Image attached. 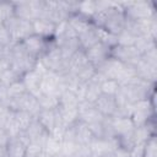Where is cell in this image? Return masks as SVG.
<instances>
[{"instance_id": "17", "label": "cell", "mask_w": 157, "mask_h": 157, "mask_svg": "<svg viewBox=\"0 0 157 157\" xmlns=\"http://www.w3.org/2000/svg\"><path fill=\"white\" fill-rule=\"evenodd\" d=\"M101 94L102 93H101V90H99V82L92 80V81H90L87 83L86 94H85V102H88V103L93 104Z\"/></svg>"}, {"instance_id": "14", "label": "cell", "mask_w": 157, "mask_h": 157, "mask_svg": "<svg viewBox=\"0 0 157 157\" xmlns=\"http://www.w3.org/2000/svg\"><path fill=\"white\" fill-rule=\"evenodd\" d=\"M43 151H44V157L56 156L61 151V140H58V139L53 137L52 135H49L44 142Z\"/></svg>"}, {"instance_id": "21", "label": "cell", "mask_w": 157, "mask_h": 157, "mask_svg": "<svg viewBox=\"0 0 157 157\" xmlns=\"http://www.w3.org/2000/svg\"><path fill=\"white\" fill-rule=\"evenodd\" d=\"M10 139L11 137H10L9 132L4 128L0 126V147H6L9 141H10Z\"/></svg>"}, {"instance_id": "26", "label": "cell", "mask_w": 157, "mask_h": 157, "mask_svg": "<svg viewBox=\"0 0 157 157\" xmlns=\"http://www.w3.org/2000/svg\"><path fill=\"white\" fill-rule=\"evenodd\" d=\"M0 104H1V102H0Z\"/></svg>"}, {"instance_id": "25", "label": "cell", "mask_w": 157, "mask_h": 157, "mask_svg": "<svg viewBox=\"0 0 157 157\" xmlns=\"http://www.w3.org/2000/svg\"><path fill=\"white\" fill-rule=\"evenodd\" d=\"M1 87H2V85H1V82H0V88H1Z\"/></svg>"}, {"instance_id": "18", "label": "cell", "mask_w": 157, "mask_h": 157, "mask_svg": "<svg viewBox=\"0 0 157 157\" xmlns=\"http://www.w3.org/2000/svg\"><path fill=\"white\" fill-rule=\"evenodd\" d=\"M144 157H157L156 135H152L144 145Z\"/></svg>"}, {"instance_id": "2", "label": "cell", "mask_w": 157, "mask_h": 157, "mask_svg": "<svg viewBox=\"0 0 157 157\" xmlns=\"http://www.w3.org/2000/svg\"><path fill=\"white\" fill-rule=\"evenodd\" d=\"M54 42H55L54 38L53 39H45V38L33 33V34L28 36L27 38H25L20 43L23 47L25 52L29 56H32L36 60H39L49 50V48L54 44Z\"/></svg>"}, {"instance_id": "8", "label": "cell", "mask_w": 157, "mask_h": 157, "mask_svg": "<svg viewBox=\"0 0 157 157\" xmlns=\"http://www.w3.org/2000/svg\"><path fill=\"white\" fill-rule=\"evenodd\" d=\"M22 82L25 83V87L28 93H31L34 97H38L40 94V81H42V75L37 72L34 69L25 72L21 76Z\"/></svg>"}, {"instance_id": "15", "label": "cell", "mask_w": 157, "mask_h": 157, "mask_svg": "<svg viewBox=\"0 0 157 157\" xmlns=\"http://www.w3.org/2000/svg\"><path fill=\"white\" fill-rule=\"evenodd\" d=\"M6 93H7V98H9V102H10V101L17 99L21 96H23L25 93H27V90H26L25 83L22 82V80L18 78V80H16L15 82H12L11 85H9L6 87Z\"/></svg>"}, {"instance_id": "24", "label": "cell", "mask_w": 157, "mask_h": 157, "mask_svg": "<svg viewBox=\"0 0 157 157\" xmlns=\"http://www.w3.org/2000/svg\"><path fill=\"white\" fill-rule=\"evenodd\" d=\"M54 157H66V156H64L63 153H58L56 156H54Z\"/></svg>"}, {"instance_id": "9", "label": "cell", "mask_w": 157, "mask_h": 157, "mask_svg": "<svg viewBox=\"0 0 157 157\" xmlns=\"http://www.w3.org/2000/svg\"><path fill=\"white\" fill-rule=\"evenodd\" d=\"M32 27H33V33L37 36H40L45 39H53L55 34V28L56 25L53 22L44 20V18H37L32 21Z\"/></svg>"}, {"instance_id": "22", "label": "cell", "mask_w": 157, "mask_h": 157, "mask_svg": "<svg viewBox=\"0 0 157 157\" xmlns=\"http://www.w3.org/2000/svg\"><path fill=\"white\" fill-rule=\"evenodd\" d=\"M11 67V61H10V58H2L0 59V76L7 70Z\"/></svg>"}, {"instance_id": "12", "label": "cell", "mask_w": 157, "mask_h": 157, "mask_svg": "<svg viewBox=\"0 0 157 157\" xmlns=\"http://www.w3.org/2000/svg\"><path fill=\"white\" fill-rule=\"evenodd\" d=\"M33 119H34V117L32 114H29L28 112H25V110L13 112V124L21 132L27 130V128L31 125Z\"/></svg>"}, {"instance_id": "13", "label": "cell", "mask_w": 157, "mask_h": 157, "mask_svg": "<svg viewBox=\"0 0 157 157\" xmlns=\"http://www.w3.org/2000/svg\"><path fill=\"white\" fill-rule=\"evenodd\" d=\"M38 104L43 110H55L59 107V97L54 94H43L40 93L37 97Z\"/></svg>"}, {"instance_id": "7", "label": "cell", "mask_w": 157, "mask_h": 157, "mask_svg": "<svg viewBox=\"0 0 157 157\" xmlns=\"http://www.w3.org/2000/svg\"><path fill=\"white\" fill-rule=\"evenodd\" d=\"M93 105L104 118H113L118 113V105H117L115 97H112V96L101 94L97 98V101L93 103Z\"/></svg>"}, {"instance_id": "23", "label": "cell", "mask_w": 157, "mask_h": 157, "mask_svg": "<svg viewBox=\"0 0 157 157\" xmlns=\"http://www.w3.org/2000/svg\"><path fill=\"white\" fill-rule=\"evenodd\" d=\"M0 157H7L6 147H0Z\"/></svg>"}, {"instance_id": "4", "label": "cell", "mask_w": 157, "mask_h": 157, "mask_svg": "<svg viewBox=\"0 0 157 157\" xmlns=\"http://www.w3.org/2000/svg\"><path fill=\"white\" fill-rule=\"evenodd\" d=\"M110 56L123 64L131 66H135L141 59V54L137 52L135 47H123V45H114L110 50Z\"/></svg>"}, {"instance_id": "19", "label": "cell", "mask_w": 157, "mask_h": 157, "mask_svg": "<svg viewBox=\"0 0 157 157\" xmlns=\"http://www.w3.org/2000/svg\"><path fill=\"white\" fill-rule=\"evenodd\" d=\"M25 157H44L43 145H40L38 142H29L27 145Z\"/></svg>"}, {"instance_id": "3", "label": "cell", "mask_w": 157, "mask_h": 157, "mask_svg": "<svg viewBox=\"0 0 157 157\" xmlns=\"http://www.w3.org/2000/svg\"><path fill=\"white\" fill-rule=\"evenodd\" d=\"M125 17L129 20H148L156 16V10L152 2L137 1V2H121Z\"/></svg>"}, {"instance_id": "6", "label": "cell", "mask_w": 157, "mask_h": 157, "mask_svg": "<svg viewBox=\"0 0 157 157\" xmlns=\"http://www.w3.org/2000/svg\"><path fill=\"white\" fill-rule=\"evenodd\" d=\"M28 144H29V140L25 134V131L20 132L16 137H11L6 146L7 157H25Z\"/></svg>"}, {"instance_id": "5", "label": "cell", "mask_w": 157, "mask_h": 157, "mask_svg": "<svg viewBox=\"0 0 157 157\" xmlns=\"http://www.w3.org/2000/svg\"><path fill=\"white\" fill-rule=\"evenodd\" d=\"M110 50H112L110 47H108L107 44L99 42L96 45H93L90 49H87L85 52V55H86L88 63L91 65H93L94 67H97L98 65H101L102 63H104L107 59L110 58Z\"/></svg>"}, {"instance_id": "11", "label": "cell", "mask_w": 157, "mask_h": 157, "mask_svg": "<svg viewBox=\"0 0 157 157\" xmlns=\"http://www.w3.org/2000/svg\"><path fill=\"white\" fill-rule=\"evenodd\" d=\"M77 40H78V44H80V48L86 52L87 49H90L91 47L96 45L97 43H99V38H98V34H97V29L94 26L90 27L87 31L82 32L81 34L77 36Z\"/></svg>"}, {"instance_id": "16", "label": "cell", "mask_w": 157, "mask_h": 157, "mask_svg": "<svg viewBox=\"0 0 157 157\" xmlns=\"http://www.w3.org/2000/svg\"><path fill=\"white\" fill-rule=\"evenodd\" d=\"M99 90H101V93L102 94H105V96H112V97H115L120 90V85L117 80H113V78H104L99 82Z\"/></svg>"}, {"instance_id": "20", "label": "cell", "mask_w": 157, "mask_h": 157, "mask_svg": "<svg viewBox=\"0 0 157 157\" xmlns=\"http://www.w3.org/2000/svg\"><path fill=\"white\" fill-rule=\"evenodd\" d=\"M18 78H21V76L17 75V74L10 67V69H7V70L0 76V82H1V85H2L4 87H7L9 85H11L12 82H15V81L18 80Z\"/></svg>"}, {"instance_id": "10", "label": "cell", "mask_w": 157, "mask_h": 157, "mask_svg": "<svg viewBox=\"0 0 157 157\" xmlns=\"http://www.w3.org/2000/svg\"><path fill=\"white\" fill-rule=\"evenodd\" d=\"M36 119L39 121V124L48 132H52V130L59 124L56 109L55 110H43V109H40V112L37 114Z\"/></svg>"}, {"instance_id": "1", "label": "cell", "mask_w": 157, "mask_h": 157, "mask_svg": "<svg viewBox=\"0 0 157 157\" xmlns=\"http://www.w3.org/2000/svg\"><path fill=\"white\" fill-rule=\"evenodd\" d=\"M4 26L10 33V37L12 39V43H20L28 36L33 34V27L32 21L20 18L17 16H12L9 20L4 22Z\"/></svg>"}]
</instances>
